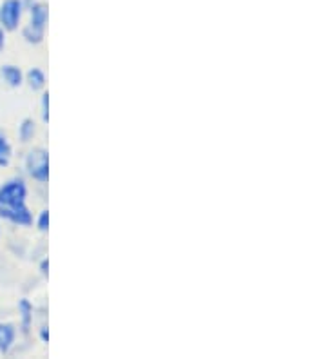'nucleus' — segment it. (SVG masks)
I'll use <instances>...</instances> for the list:
<instances>
[{
	"instance_id": "1",
	"label": "nucleus",
	"mask_w": 326,
	"mask_h": 359,
	"mask_svg": "<svg viewBox=\"0 0 326 359\" xmlns=\"http://www.w3.org/2000/svg\"><path fill=\"white\" fill-rule=\"evenodd\" d=\"M27 22L22 24L20 33L22 39L26 40L27 44L39 46L42 44L46 39V29H48L49 22V9L46 2L42 0H35L29 8L26 9Z\"/></svg>"
},
{
	"instance_id": "2",
	"label": "nucleus",
	"mask_w": 326,
	"mask_h": 359,
	"mask_svg": "<svg viewBox=\"0 0 326 359\" xmlns=\"http://www.w3.org/2000/svg\"><path fill=\"white\" fill-rule=\"evenodd\" d=\"M24 169L36 184H48L49 180V153L46 147H33L24 156Z\"/></svg>"
},
{
	"instance_id": "3",
	"label": "nucleus",
	"mask_w": 326,
	"mask_h": 359,
	"mask_svg": "<svg viewBox=\"0 0 326 359\" xmlns=\"http://www.w3.org/2000/svg\"><path fill=\"white\" fill-rule=\"evenodd\" d=\"M27 189L26 180L22 176H11L0 184V207H18L27 203Z\"/></svg>"
},
{
	"instance_id": "4",
	"label": "nucleus",
	"mask_w": 326,
	"mask_h": 359,
	"mask_svg": "<svg viewBox=\"0 0 326 359\" xmlns=\"http://www.w3.org/2000/svg\"><path fill=\"white\" fill-rule=\"evenodd\" d=\"M26 17L24 0H0V27L8 33H15L22 27Z\"/></svg>"
},
{
	"instance_id": "5",
	"label": "nucleus",
	"mask_w": 326,
	"mask_h": 359,
	"mask_svg": "<svg viewBox=\"0 0 326 359\" xmlns=\"http://www.w3.org/2000/svg\"><path fill=\"white\" fill-rule=\"evenodd\" d=\"M0 219L6 224L13 225V227H33L35 216L29 205H18V207H0Z\"/></svg>"
},
{
	"instance_id": "6",
	"label": "nucleus",
	"mask_w": 326,
	"mask_h": 359,
	"mask_svg": "<svg viewBox=\"0 0 326 359\" xmlns=\"http://www.w3.org/2000/svg\"><path fill=\"white\" fill-rule=\"evenodd\" d=\"M18 311V336L29 337L31 329H33V321H35V307L27 298L18 299L17 303Z\"/></svg>"
},
{
	"instance_id": "7",
	"label": "nucleus",
	"mask_w": 326,
	"mask_h": 359,
	"mask_svg": "<svg viewBox=\"0 0 326 359\" xmlns=\"http://www.w3.org/2000/svg\"><path fill=\"white\" fill-rule=\"evenodd\" d=\"M18 329L11 321H0V355H9L17 346Z\"/></svg>"
},
{
	"instance_id": "8",
	"label": "nucleus",
	"mask_w": 326,
	"mask_h": 359,
	"mask_svg": "<svg viewBox=\"0 0 326 359\" xmlns=\"http://www.w3.org/2000/svg\"><path fill=\"white\" fill-rule=\"evenodd\" d=\"M0 80L11 89H18L24 86V71L15 64H4L0 67Z\"/></svg>"
},
{
	"instance_id": "9",
	"label": "nucleus",
	"mask_w": 326,
	"mask_h": 359,
	"mask_svg": "<svg viewBox=\"0 0 326 359\" xmlns=\"http://www.w3.org/2000/svg\"><path fill=\"white\" fill-rule=\"evenodd\" d=\"M13 162V144L9 140L8 133L0 129V169H8Z\"/></svg>"
},
{
	"instance_id": "10",
	"label": "nucleus",
	"mask_w": 326,
	"mask_h": 359,
	"mask_svg": "<svg viewBox=\"0 0 326 359\" xmlns=\"http://www.w3.org/2000/svg\"><path fill=\"white\" fill-rule=\"evenodd\" d=\"M24 82L29 86L31 91H40V89L46 88L48 79H46V73L40 67H31L26 75H24Z\"/></svg>"
},
{
	"instance_id": "11",
	"label": "nucleus",
	"mask_w": 326,
	"mask_h": 359,
	"mask_svg": "<svg viewBox=\"0 0 326 359\" xmlns=\"http://www.w3.org/2000/svg\"><path fill=\"white\" fill-rule=\"evenodd\" d=\"M18 140L20 144H29L36 135V122L33 118H24L20 123H18L17 129Z\"/></svg>"
},
{
	"instance_id": "12",
	"label": "nucleus",
	"mask_w": 326,
	"mask_h": 359,
	"mask_svg": "<svg viewBox=\"0 0 326 359\" xmlns=\"http://www.w3.org/2000/svg\"><path fill=\"white\" fill-rule=\"evenodd\" d=\"M35 224H36V229H39L40 232H48V229H49V210L48 209L40 210L39 216L35 218Z\"/></svg>"
},
{
	"instance_id": "13",
	"label": "nucleus",
	"mask_w": 326,
	"mask_h": 359,
	"mask_svg": "<svg viewBox=\"0 0 326 359\" xmlns=\"http://www.w3.org/2000/svg\"><path fill=\"white\" fill-rule=\"evenodd\" d=\"M40 114H42V122H49V93H42L40 98Z\"/></svg>"
},
{
	"instance_id": "14",
	"label": "nucleus",
	"mask_w": 326,
	"mask_h": 359,
	"mask_svg": "<svg viewBox=\"0 0 326 359\" xmlns=\"http://www.w3.org/2000/svg\"><path fill=\"white\" fill-rule=\"evenodd\" d=\"M39 271H40V274H42L43 278H48V274H49V259L48 258L40 259Z\"/></svg>"
},
{
	"instance_id": "15",
	"label": "nucleus",
	"mask_w": 326,
	"mask_h": 359,
	"mask_svg": "<svg viewBox=\"0 0 326 359\" xmlns=\"http://www.w3.org/2000/svg\"><path fill=\"white\" fill-rule=\"evenodd\" d=\"M39 336H40V341L42 343H49V329L48 325H42L39 329Z\"/></svg>"
},
{
	"instance_id": "16",
	"label": "nucleus",
	"mask_w": 326,
	"mask_h": 359,
	"mask_svg": "<svg viewBox=\"0 0 326 359\" xmlns=\"http://www.w3.org/2000/svg\"><path fill=\"white\" fill-rule=\"evenodd\" d=\"M6 44H8V31L4 27H0V53L4 51Z\"/></svg>"
},
{
	"instance_id": "17",
	"label": "nucleus",
	"mask_w": 326,
	"mask_h": 359,
	"mask_svg": "<svg viewBox=\"0 0 326 359\" xmlns=\"http://www.w3.org/2000/svg\"><path fill=\"white\" fill-rule=\"evenodd\" d=\"M2 234H4V231H2V224H0V241H2Z\"/></svg>"
}]
</instances>
